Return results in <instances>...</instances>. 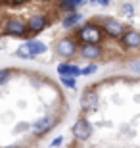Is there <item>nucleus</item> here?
I'll return each instance as SVG.
<instances>
[{
  "label": "nucleus",
  "instance_id": "nucleus-6",
  "mask_svg": "<svg viewBox=\"0 0 140 148\" xmlns=\"http://www.w3.org/2000/svg\"><path fill=\"white\" fill-rule=\"evenodd\" d=\"M27 48H29V52H31V56H33V54H42L44 50H46V46H44L42 42L31 40V42H27Z\"/></svg>",
  "mask_w": 140,
  "mask_h": 148
},
{
  "label": "nucleus",
  "instance_id": "nucleus-9",
  "mask_svg": "<svg viewBox=\"0 0 140 148\" xmlns=\"http://www.w3.org/2000/svg\"><path fill=\"white\" fill-rule=\"evenodd\" d=\"M81 104H83V108H86V110H92V108L96 106V96H94V94H85L83 100H81Z\"/></svg>",
  "mask_w": 140,
  "mask_h": 148
},
{
  "label": "nucleus",
  "instance_id": "nucleus-11",
  "mask_svg": "<svg viewBox=\"0 0 140 148\" xmlns=\"http://www.w3.org/2000/svg\"><path fill=\"white\" fill-rule=\"evenodd\" d=\"M79 19H81V16H79V14H77V16H71V17H67V19H64V25H65V27H71V25H73V23H77Z\"/></svg>",
  "mask_w": 140,
  "mask_h": 148
},
{
  "label": "nucleus",
  "instance_id": "nucleus-15",
  "mask_svg": "<svg viewBox=\"0 0 140 148\" xmlns=\"http://www.w3.org/2000/svg\"><path fill=\"white\" fill-rule=\"evenodd\" d=\"M64 83L67 87H73V85H75V81H73V79H67V77H64Z\"/></svg>",
  "mask_w": 140,
  "mask_h": 148
},
{
  "label": "nucleus",
  "instance_id": "nucleus-4",
  "mask_svg": "<svg viewBox=\"0 0 140 148\" xmlns=\"http://www.w3.org/2000/svg\"><path fill=\"white\" fill-rule=\"evenodd\" d=\"M98 52L100 50H98V46L94 42H86V46L83 48V56L85 58H98Z\"/></svg>",
  "mask_w": 140,
  "mask_h": 148
},
{
  "label": "nucleus",
  "instance_id": "nucleus-2",
  "mask_svg": "<svg viewBox=\"0 0 140 148\" xmlns=\"http://www.w3.org/2000/svg\"><path fill=\"white\" fill-rule=\"evenodd\" d=\"M81 38L85 42H98L100 40V31L96 27H86L81 31Z\"/></svg>",
  "mask_w": 140,
  "mask_h": 148
},
{
  "label": "nucleus",
  "instance_id": "nucleus-3",
  "mask_svg": "<svg viewBox=\"0 0 140 148\" xmlns=\"http://www.w3.org/2000/svg\"><path fill=\"white\" fill-rule=\"evenodd\" d=\"M73 133H75V137L85 138V137L90 135V125H88L86 121H77L75 127H73Z\"/></svg>",
  "mask_w": 140,
  "mask_h": 148
},
{
  "label": "nucleus",
  "instance_id": "nucleus-13",
  "mask_svg": "<svg viewBox=\"0 0 140 148\" xmlns=\"http://www.w3.org/2000/svg\"><path fill=\"white\" fill-rule=\"evenodd\" d=\"M121 12H123L125 16H129L130 12H132V6H130V4H125V6H123V8H121Z\"/></svg>",
  "mask_w": 140,
  "mask_h": 148
},
{
  "label": "nucleus",
  "instance_id": "nucleus-14",
  "mask_svg": "<svg viewBox=\"0 0 140 148\" xmlns=\"http://www.w3.org/2000/svg\"><path fill=\"white\" fill-rule=\"evenodd\" d=\"M92 71H96V66H88V67H85L81 73H92Z\"/></svg>",
  "mask_w": 140,
  "mask_h": 148
},
{
  "label": "nucleus",
  "instance_id": "nucleus-12",
  "mask_svg": "<svg viewBox=\"0 0 140 148\" xmlns=\"http://www.w3.org/2000/svg\"><path fill=\"white\" fill-rule=\"evenodd\" d=\"M17 56H21V58H29V56H31V52H29V48H27V44H21V46H19Z\"/></svg>",
  "mask_w": 140,
  "mask_h": 148
},
{
  "label": "nucleus",
  "instance_id": "nucleus-7",
  "mask_svg": "<svg viewBox=\"0 0 140 148\" xmlns=\"http://www.w3.org/2000/svg\"><path fill=\"white\" fill-rule=\"evenodd\" d=\"M59 69V73H69L71 77H77V75H81V69H79V67H75V66H67V64H61V66L58 67Z\"/></svg>",
  "mask_w": 140,
  "mask_h": 148
},
{
  "label": "nucleus",
  "instance_id": "nucleus-1",
  "mask_svg": "<svg viewBox=\"0 0 140 148\" xmlns=\"http://www.w3.org/2000/svg\"><path fill=\"white\" fill-rule=\"evenodd\" d=\"M44 25H46V19H44V16H33L31 19L27 21V31H31V33H38V31H42Z\"/></svg>",
  "mask_w": 140,
  "mask_h": 148
},
{
  "label": "nucleus",
  "instance_id": "nucleus-16",
  "mask_svg": "<svg viewBox=\"0 0 140 148\" xmlns=\"http://www.w3.org/2000/svg\"><path fill=\"white\" fill-rule=\"evenodd\" d=\"M73 2H75V4H85L86 0H73Z\"/></svg>",
  "mask_w": 140,
  "mask_h": 148
},
{
  "label": "nucleus",
  "instance_id": "nucleus-8",
  "mask_svg": "<svg viewBox=\"0 0 140 148\" xmlns=\"http://www.w3.org/2000/svg\"><path fill=\"white\" fill-rule=\"evenodd\" d=\"M123 40H125V44H129V46H138L140 44V35L135 33V31H130V33L125 35Z\"/></svg>",
  "mask_w": 140,
  "mask_h": 148
},
{
  "label": "nucleus",
  "instance_id": "nucleus-5",
  "mask_svg": "<svg viewBox=\"0 0 140 148\" xmlns=\"http://www.w3.org/2000/svg\"><path fill=\"white\" fill-rule=\"evenodd\" d=\"M58 52L61 56H71L75 52V44L73 42H59L58 44Z\"/></svg>",
  "mask_w": 140,
  "mask_h": 148
},
{
  "label": "nucleus",
  "instance_id": "nucleus-10",
  "mask_svg": "<svg viewBox=\"0 0 140 148\" xmlns=\"http://www.w3.org/2000/svg\"><path fill=\"white\" fill-rule=\"evenodd\" d=\"M106 29H108L109 35H115V37L121 35V31H123V27H121L117 21H108V23H106Z\"/></svg>",
  "mask_w": 140,
  "mask_h": 148
}]
</instances>
